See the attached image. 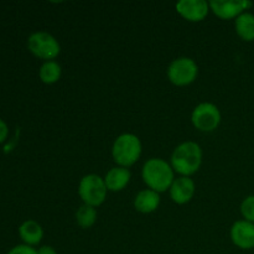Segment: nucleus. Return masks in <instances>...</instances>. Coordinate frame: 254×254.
Returning <instances> with one entry per match:
<instances>
[{"instance_id":"9","label":"nucleus","mask_w":254,"mask_h":254,"mask_svg":"<svg viewBox=\"0 0 254 254\" xmlns=\"http://www.w3.org/2000/svg\"><path fill=\"white\" fill-rule=\"evenodd\" d=\"M176 11L191 22L202 21L210 12V2L205 0H183L175 5Z\"/></svg>"},{"instance_id":"15","label":"nucleus","mask_w":254,"mask_h":254,"mask_svg":"<svg viewBox=\"0 0 254 254\" xmlns=\"http://www.w3.org/2000/svg\"><path fill=\"white\" fill-rule=\"evenodd\" d=\"M236 32L245 41L254 40V15L251 12H243L236 19Z\"/></svg>"},{"instance_id":"8","label":"nucleus","mask_w":254,"mask_h":254,"mask_svg":"<svg viewBox=\"0 0 254 254\" xmlns=\"http://www.w3.org/2000/svg\"><path fill=\"white\" fill-rule=\"evenodd\" d=\"M252 2L246 0H213L210 1V9L213 14L222 20L237 19L245 10L252 6Z\"/></svg>"},{"instance_id":"18","label":"nucleus","mask_w":254,"mask_h":254,"mask_svg":"<svg viewBox=\"0 0 254 254\" xmlns=\"http://www.w3.org/2000/svg\"><path fill=\"white\" fill-rule=\"evenodd\" d=\"M241 213L248 222L254 223V195L248 196L241 203Z\"/></svg>"},{"instance_id":"2","label":"nucleus","mask_w":254,"mask_h":254,"mask_svg":"<svg viewBox=\"0 0 254 254\" xmlns=\"http://www.w3.org/2000/svg\"><path fill=\"white\" fill-rule=\"evenodd\" d=\"M202 164V149L195 141H185L178 145L171 155L170 165L181 176L190 178L197 173Z\"/></svg>"},{"instance_id":"10","label":"nucleus","mask_w":254,"mask_h":254,"mask_svg":"<svg viewBox=\"0 0 254 254\" xmlns=\"http://www.w3.org/2000/svg\"><path fill=\"white\" fill-rule=\"evenodd\" d=\"M231 240L241 250L254 248V223L246 220L237 221L231 227Z\"/></svg>"},{"instance_id":"7","label":"nucleus","mask_w":254,"mask_h":254,"mask_svg":"<svg viewBox=\"0 0 254 254\" xmlns=\"http://www.w3.org/2000/svg\"><path fill=\"white\" fill-rule=\"evenodd\" d=\"M221 112L217 106L208 102H203L195 107L191 114L193 127L200 131H213L221 123Z\"/></svg>"},{"instance_id":"17","label":"nucleus","mask_w":254,"mask_h":254,"mask_svg":"<svg viewBox=\"0 0 254 254\" xmlns=\"http://www.w3.org/2000/svg\"><path fill=\"white\" fill-rule=\"evenodd\" d=\"M97 221L96 207L89 205H82L76 212V222L82 228H91Z\"/></svg>"},{"instance_id":"20","label":"nucleus","mask_w":254,"mask_h":254,"mask_svg":"<svg viewBox=\"0 0 254 254\" xmlns=\"http://www.w3.org/2000/svg\"><path fill=\"white\" fill-rule=\"evenodd\" d=\"M9 135V127L5 123L4 119L0 118V144L4 143Z\"/></svg>"},{"instance_id":"19","label":"nucleus","mask_w":254,"mask_h":254,"mask_svg":"<svg viewBox=\"0 0 254 254\" xmlns=\"http://www.w3.org/2000/svg\"><path fill=\"white\" fill-rule=\"evenodd\" d=\"M6 254H37V250L27 245H17L12 247Z\"/></svg>"},{"instance_id":"5","label":"nucleus","mask_w":254,"mask_h":254,"mask_svg":"<svg viewBox=\"0 0 254 254\" xmlns=\"http://www.w3.org/2000/svg\"><path fill=\"white\" fill-rule=\"evenodd\" d=\"M27 49L37 59L54 61L61 52L59 41L51 34L45 31L34 32L27 39Z\"/></svg>"},{"instance_id":"14","label":"nucleus","mask_w":254,"mask_h":254,"mask_svg":"<svg viewBox=\"0 0 254 254\" xmlns=\"http://www.w3.org/2000/svg\"><path fill=\"white\" fill-rule=\"evenodd\" d=\"M159 205H160V196L150 189L141 190L134 198V207L140 213L154 212L158 210Z\"/></svg>"},{"instance_id":"12","label":"nucleus","mask_w":254,"mask_h":254,"mask_svg":"<svg viewBox=\"0 0 254 254\" xmlns=\"http://www.w3.org/2000/svg\"><path fill=\"white\" fill-rule=\"evenodd\" d=\"M103 179L108 191L118 192V191L124 190L127 188L131 179V174L128 168L116 166V168H112Z\"/></svg>"},{"instance_id":"11","label":"nucleus","mask_w":254,"mask_h":254,"mask_svg":"<svg viewBox=\"0 0 254 254\" xmlns=\"http://www.w3.org/2000/svg\"><path fill=\"white\" fill-rule=\"evenodd\" d=\"M195 190L196 186L192 179L188 178V176H180L174 180L169 192H170V197L174 202L178 205H185L192 200Z\"/></svg>"},{"instance_id":"21","label":"nucleus","mask_w":254,"mask_h":254,"mask_svg":"<svg viewBox=\"0 0 254 254\" xmlns=\"http://www.w3.org/2000/svg\"><path fill=\"white\" fill-rule=\"evenodd\" d=\"M37 254H57L56 250L51 246H41V247L37 250Z\"/></svg>"},{"instance_id":"16","label":"nucleus","mask_w":254,"mask_h":254,"mask_svg":"<svg viewBox=\"0 0 254 254\" xmlns=\"http://www.w3.org/2000/svg\"><path fill=\"white\" fill-rule=\"evenodd\" d=\"M62 69L61 66L56 61H46L40 67L39 76L40 79L45 84H54L61 78Z\"/></svg>"},{"instance_id":"3","label":"nucleus","mask_w":254,"mask_h":254,"mask_svg":"<svg viewBox=\"0 0 254 254\" xmlns=\"http://www.w3.org/2000/svg\"><path fill=\"white\" fill-rule=\"evenodd\" d=\"M143 151L141 141L135 134H121L112 146V156L118 166L129 168L139 160Z\"/></svg>"},{"instance_id":"1","label":"nucleus","mask_w":254,"mask_h":254,"mask_svg":"<svg viewBox=\"0 0 254 254\" xmlns=\"http://www.w3.org/2000/svg\"><path fill=\"white\" fill-rule=\"evenodd\" d=\"M174 174L175 171L168 161H165L164 159L153 158L149 159L144 164L143 170H141V178L150 190L160 193L170 190L171 185L175 180Z\"/></svg>"},{"instance_id":"4","label":"nucleus","mask_w":254,"mask_h":254,"mask_svg":"<svg viewBox=\"0 0 254 254\" xmlns=\"http://www.w3.org/2000/svg\"><path fill=\"white\" fill-rule=\"evenodd\" d=\"M107 193L108 189L104 183V179L97 174H88L79 181L78 195L84 205L98 207L106 201Z\"/></svg>"},{"instance_id":"6","label":"nucleus","mask_w":254,"mask_h":254,"mask_svg":"<svg viewBox=\"0 0 254 254\" xmlns=\"http://www.w3.org/2000/svg\"><path fill=\"white\" fill-rule=\"evenodd\" d=\"M198 74L197 64L190 57H180L174 60L168 68L169 81L178 87L189 86Z\"/></svg>"},{"instance_id":"13","label":"nucleus","mask_w":254,"mask_h":254,"mask_svg":"<svg viewBox=\"0 0 254 254\" xmlns=\"http://www.w3.org/2000/svg\"><path fill=\"white\" fill-rule=\"evenodd\" d=\"M19 236L24 245L35 247L44 238V230L39 222L34 220H27L20 225Z\"/></svg>"}]
</instances>
